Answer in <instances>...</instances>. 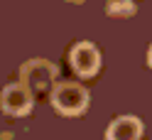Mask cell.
<instances>
[{"instance_id":"cell-6","label":"cell","mask_w":152,"mask_h":140,"mask_svg":"<svg viewBox=\"0 0 152 140\" xmlns=\"http://www.w3.org/2000/svg\"><path fill=\"white\" fill-rule=\"evenodd\" d=\"M106 12L110 17H130L135 15V3L132 0H108Z\"/></svg>"},{"instance_id":"cell-5","label":"cell","mask_w":152,"mask_h":140,"mask_svg":"<svg viewBox=\"0 0 152 140\" xmlns=\"http://www.w3.org/2000/svg\"><path fill=\"white\" fill-rule=\"evenodd\" d=\"M142 120L137 116H118L106 130V140H140Z\"/></svg>"},{"instance_id":"cell-1","label":"cell","mask_w":152,"mask_h":140,"mask_svg":"<svg viewBox=\"0 0 152 140\" xmlns=\"http://www.w3.org/2000/svg\"><path fill=\"white\" fill-rule=\"evenodd\" d=\"M88 91L76 81H61L52 89V106L61 116H81L88 108Z\"/></svg>"},{"instance_id":"cell-4","label":"cell","mask_w":152,"mask_h":140,"mask_svg":"<svg viewBox=\"0 0 152 140\" xmlns=\"http://www.w3.org/2000/svg\"><path fill=\"white\" fill-rule=\"evenodd\" d=\"M0 103H3V111L10 116H27L32 111V96L25 89V84H10L3 89Z\"/></svg>"},{"instance_id":"cell-3","label":"cell","mask_w":152,"mask_h":140,"mask_svg":"<svg viewBox=\"0 0 152 140\" xmlns=\"http://www.w3.org/2000/svg\"><path fill=\"white\" fill-rule=\"evenodd\" d=\"M69 62H71V69L79 74V76L88 79V76H93V74L98 71V67H101V54H98V49H96V44L79 42V44H74V49H71V54H69Z\"/></svg>"},{"instance_id":"cell-7","label":"cell","mask_w":152,"mask_h":140,"mask_svg":"<svg viewBox=\"0 0 152 140\" xmlns=\"http://www.w3.org/2000/svg\"><path fill=\"white\" fill-rule=\"evenodd\" d=\"M147 64H150V69H152V47L147 49Z\"/></svg>"},{"instance_id":"cell-2","label":"cell","mask_w":152,"mask_h":140,"mask_svg":"<svg viewBox=\"0 0 152 140\" xmlns=\"http://www.w3.org/2000/svg\"><path fill=\"white\" fill-rule=\"evenodd\" d=\"M20 74H22V81L27 84V86H32L37 91L54 86L56 76H59L56 67L52 62H47V59H32V62H27Z\"/></svg>"}]
</instances>
